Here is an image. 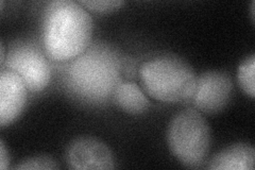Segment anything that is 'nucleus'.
<instances>
[{
    "label": "nucleus",
    "instance_id": "1",
    "mask_svg": "<svg viewBox=\"0 0 255 170\" xmlns=\"http://www.w3.org/2000/svg\"><path fill=\"white\" fill-rule=\"evenodd\" d=\"M93 20L85 6L73 0L47 4L43 17V44L47 56L69 62L90 47Z\"/></svg>",
    "mask_w": 255,
    "mask_h": 170
},
{
    "label": "nucleus",
    "instance_id": "2",
    "mask_svg": "<svg viewBox=\"0 0 255 170\" xmlns=\"http://www.w3.org/2000/svg\"><path fill=\"white\" fill-rule=\"evenodd\" d=\"M122 64L117 53L108 46L89 47L69 61L66 69L68 86L86 101H105L122 81Z\"/></svg>",
    "mask_w": 255,
    "mask_h": 170
},
{
    "label": "nucleus",
    "instance_id": "3",
    "mask_svg": "<svg viewBox=\"0 0 255 170\" xmlns=\"http://www.w3.org/2000/svg\"><path fill=\"white\" fill-rule=\"evenodd\" d=\"M138 74L147 94L158 101H184L190 99L195 91V72L179 56H155L141 64Z\"/></svg>",
    "mask_w": 255,
    "mask_h": 170
},
{
    "label": "nucleus",
    "instance_id": "4",
    "mask_svg": "<svg viewBox=\"0 0 255 170\" xmlns=\"http://www.w3.org/2000/svg\"><path fill=\"white\" fill-rule=\"evenodd\" d=\"M166 140L173 157L183 166L198 168L209 155L210 127L198 110L185 109L177 113L170 120Z\"/></svg>",
    "mask_w": 255,
    "mask_h": 170
},
{
    "label": "nucleus",
    "instance_id": "5",
    "mask_svg": "<svg viewBox=\"0 0 255 170\" xmlns=\"http://www.w3.org/2000/svg\"><path fill=\"white\" fill-rule=\"evenodd\" d=\"M1 67L19 75L30 92H42L49 83V63L33 44H14Z\"/></svg>",
    "mask_w": 255,
    "mask_h": 170
},
{
    "label": "nucleus",
    "instance_id": "6",
    "mask_svg": "<svg viewBox=\"0 0 255 170\" xmlns=\"http://www.w3.org/2000/svg\"><path fill=\"white\" fill-rule=\"evenodd\" d=\"M233 93L232 80L220 70H209L196 79L191 99L196 110L205 114H215L225 109Z\"/></svg>",
    "mask_w": 255,
    "mask_h": 170
},
{
    "label": "nucleus",
    "instance_id": "7",
    "mask_svg": "<svg viewBox=\"0 0 255 170\" xmlns=\"http://www.w3.org/2000/svg\"><path fill=\"white\" fill-rule=\"evenodd\" d=\"M66 162L73 169H114L113 153L106 144L93 137H80L66 150Z\"/></svg>",
    "mask_w": 255,
    "mask_h": 170
},
{
    "label": "nucleus",
    "instance_id": "8",
    "mask_svg": "<svg viewBox=\"0 0 255 170\" xmlns=\"http://www.w3.org/2000/svg\"><path fill=\"white\" fill-rule=\"evenodd\" d=\"M27 86L19 75L2 68L0 72V125L12 124L22 112L27 100Z\"/></svg>",
    "mask_w": 255,
    "mask_h": 170
},
{
    "label": "nucleus",
    "instance_id": "9",
    "mask_svg": "<svg viewBox=\"0 0 255 170\" xmlns=\"http://www.w3.org/2000/svg\"><path fill=\"white\" fill-rule=\"evenodd\" d=\"M255 152L252 146L234 144L221 150L211 161L207 168L214 170H252Z\"/></svg>",
    "mask_w": 255,
    "mask_h": 170
},
{
    "label": "nucleus",
    "instance_id": "10",
    "mask_svg": "<svg viewBox=\"0 0 255 170\" xmlns=\"http://www.w3.org/2000/svg\"><path fill=\"white\" fill-rule=\"evenodd\" d=\"M111 97L119 109L129 114H141L149 108L147 96L141 91V88L132 81L122 80L115 87Z\"/></svg>",
    "mask_w": 255,
    "mask_h": 170
},
{
    "label": "nucleus",
    "instance_id": "11",
    "mask_svg": "<svg viewBox=\"0 0 255 170\" xmlns=\"http://www.w3.org/2000/svg\"><path fill=\"white\" fill-rule=\"evenodd\" d=\"M254 70H255V55L251 54L249 58L245 59L238 67L237 78L238 82L243 91L254 98L255 96V80H254Z\"/></svg>",
    "mask_w": 255,
    "mask_h": 170
},
{
    "label": "nucleus",
    "instance_id": "12",
    "mask_svg": "<svg viewBox=\"0 0 255 170\" xmlns=\"http://www.w3.org/2000/svg\"><path fill=\"white\" fill-rule=\"evenodd\" d=\"M59 166L55 162L54 159L48 156H39V157H33L29 158L21 161L18 165H15L13 169H20V170H29V169H58Z\"/></svg>",
    "mask_w": 255,
    "mask_h": 170
},
{
    "label": "nucleus",
    "instance_id": "13",
    "mask_svg": "<svg viewBox=\"0 0 255 170\" xmlns=\"http://www.w3.org/2000/svg\"><path fill=\"white\" fill-rule=\"evenodd\" d=\"M79 2L87 9L99 13L114 11L125 3L123 0H81Z\"/></svg>",
    "mask_w": 255,
    "mask_h": 170
},
{
    "label": "nucleus",
    "instance_id": "14",
    "mask_svg": "<svg viewBox=\"0 0 255 170\" xmlns=\"http://www.w3.org/2000/svg\"><path fill=\"white\" fill-rule=\"evenodd\" d=\"M9 163H10V157L7 155L3 141H0V168L2 170L6 169L9 167Z\"/></svg>",
    "mask_w": 255,
    "mask_h": 170
},
{
    "label": "nucleus",
    "instance_id": "15",
    "mask_svg": "<svg viewBox=\"0 0 255 170\" xmlns=\"http://www.w3.org/2000/svg\"><path fill=\"white\" fill-rule=\"evenodd\" d=\"M254 4L255 2L253 1L252 4H251V13H252V19H254Z\"/></svg>",
    "mask_w": 255,
    "mask_h": 170
}]
</instances>
